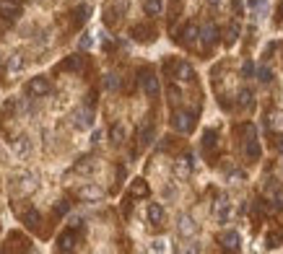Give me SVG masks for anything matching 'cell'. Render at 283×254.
<instances>
[{
    "mask_svg": "<svg viewBox=\"0 0 283 254\" xmlns=\"http://www.w3.org/2000/svg\"><path fill=\"white\" fill-rule=\"evenodd\" d=\"M78 197H81V200H86V202H99V200L104 197V190H101V187H96V184H86V187H81V190H78Z\"/></svg>",
    "mask_w": 283,
    "mask_h": 254,
    "instance_id": "cell-14",
    "label": "cell"
},
{
    "mask_svg": "<svg viewBox=\"0 0 283 254\" xmlns=\"http://www.w3.org/2000/svg\"><path fill=\"white\" fill-rule=\"evenodd\" d=\"M91 44H94V42H91V37H89V34H83V39H81V50H89Z\"/></svg>",
    "mask_w": 283,
    "mask_h": 254,
    "instance_id": "cell-41",
    "label": "cell"
},
{
    "mask_svg": "<svg viewBox=\"0 0 283 254\" xmlns=\"http://www.w3.org/2000/svg\"><path fill=\"white\" fill-rule=\"evenodd\" d=\"M120 86H122V78L117 73H107L104 76V88L107 91H120Z\"/></svg>",
    "mask_w": 283,
    "mask_h": 254,
    "instance_id": "cell-31",
    "label": "cell"
},
{
    "mask_svg": "<svg viewBox=\"0 0 283 254\" xmlns=\"http://www.w3.org/2000/svg\"><path fill=\"white\" fill-rule=\"evenodd\" d=\"M81 67H83V57L81 55H70L68 60L60 65V70H81Z\"/></svg>",
    "mask_w": 283,
    "mask_h": 254,
    "instance_id": "cell-30",
    "label": "cell"
},
{
    "mask_svg": "<svg viewBox=\"0 0 283 254\" xmlns=\"http://www.w3.org/2000/svg\"><path fill=\"white\" fill-rule=\"evenodd\" d=\"M143 13L148 18H156L164 13V0H143Z\"/></svg>",
    "mask_w": 283,
    "mask_h": 254,
    "instance_id": "cell-18",
    "label": "cell"
},
{
    "mask_svg": "<svg viewBox=\"0 0 283 254\" xmlns=\"http://www.w3.org/2000/svg\"><path fill=\"white\" fill-rule=\"evenodd\" d=\"M130 34H133V39H135V42H143V44L156 39V29H154V26H148V24H135Z\"/></svg>",
    "mask_w": 283,
    "mask_h": 254,
    "instance_id": "cell-11",
    "label": "cell"
},
{
    "mask_svg": "<svg viewBox=\"0 0 283 254\" xmlns=\"http://www.w3.org/2000/svg\"><path fill=\"white\" fill-rule=\"evenodd\" d=\"M169 99H171V101H180V99H182V94H180L177 86H169Z\"/></svg>",
    "mask_w": 283,
    "mask_h": 254,
    "instance_id": "cell-39",
    "label": "cell"
},
{
    "mask_svg": "<svg viewBox=\"0 0 283 254\" xmlns=\"http://www.w3.org/2000/svg\"><path fill=\"white\" fill-rule=\"evenodd\" d=\"M283 18V6H278V21Z\"/></svg>",
    "mask_w": 283,
    "mask_h": 254,
    "instance_id": "cell-43",
    "label": "cell"
},
{
    "mask_svg": "<svg viewBox=\"0 0 283 254\" xmlns=\"http://www.w3.org/2000/svg\"><path fill=\"white\" fill-rule=\"evenodd\" d=\"M250 6H257V0H250Z\"/></svg>",
    "mask_w": 283,
    "mask_h": 254,
    "instance_id": "cell-46",
    "label": "cell"
},
{
    "mask_svg": "<svg viewBox=\"0 0 283 254\" xmlns=\"http://www.w3.org/2000/svg\"><path fill=\"white\" fill-rule=\"evenodd\" d=\"M177 231H180L182 236H187V239H190V236L198 234V223H195L187 213H182V215L177 218Z\"/></svg>",
    "mask_w": 283,
    "mask_h": 254,
    "instance_id": "cell-13",
    "label": "cell"
},
{
    "mask_svg": "<svg viewBox=\"0 0 283 254\" xmlns=\"http://www.w3.org/2000/svg\"><path fill=\"white\" fill-rule=\"evenodd\" d=\"M151 249H154V251H166V241L164 239H156L154 244H151Z\"/></svg>",
    "mask_w": 283,
    "mask_h": 254,
    "instance_id": "cell-40",
    "label": "cell"
},
{
    "mask_svg": "<svg viewBox=\"0 0 283 254\" xmlns=\"http://www.w3.org/2000/svg\"><path fill=\"white\" fill-rule=\"evenodd\" d=\"M138 81H140V88H143V94H146L148 99H156V96H159L161 86H159V78H156V73H154V70L143 67V70L138 73Z\"/></svg>",
    "mask_w": 283,
    "mask_h": 254,
    "instance_id": "cell-2",
    "label": "cell"
},
{
    "mask_svg": "<svg viewBox=\"0 0 283 254\" xmlns=\"http://www.w3.org/2000/svg\"><path fill=\"white\" fill-rule=\"evenodd\" d=\"M278 151L283 153V137H280V140H278Z\"/></svg>",
    "mask_w": 283,
    "mask_h": 254,
    "instance_id": "cell-45",
    "label": "cell"
},
{
    "mask_svg": "<svg viewBox=\"0 0 283 254\" xmlns=\"http://www.w3.org/2000/svg\"><path fill=\"white\" fill-rule=\"evenodd\" d=\"M203 151L208 153V158H213L216 151H219V132H216L213 127H208L203 132Z\"/></svg>",
    "mask_w": 283,
    "mask_h": 254,
    "instance_id": "cell-9",
    "label": "cell"
},
{
    "mask_svg": "<svg viewBox=\"0 0 283 254\" xmlns=\"http://www.w3.org/2000/svg\"><path fill=\"white\" fill-rule=\"evenodd\" d=\"M171 127L177 130L180 135H190L195 130V112H185V109H177L171 114Z\"/></svg>",
    "mask_w": 283,
    "mask_h": 254,
    "instance_id": "cell-1",
    "label": "cell"
},
{
    "mask_svg": "<svg viewBox=\"0 0 283 254\" xmlns=\"http://www.w3.org/2000/svg\"><path fill=\"white\" fill-rule=\"evenodd\" d=\"M68 213H70V202L68 200H60L55 205V215H68Z\"/></svg>",
    "mask_w": 283,
    "mask_h": 254,
    "instance_id": "cell-37",
    "label": "cell"
},
{
    "mask_svg": "<svg viewBox=\"0 0 283 254\" xmlns=\"http://www.w3.org/2000/svg\"><path fill=\"white\" fill-rule=\"evenodd\" d=\"M236 106H239V109H252V106H255V94H252V88H242V91H239Z\"/></svg>",
    "mask_w": 283,
    "mask_h": 254,
    "instance_id": "cell-22",
    "label": "cell"
},
{
    "mask_svg": "<svg viewBox=\"0 0 283 254\" xmlns=\"http://www.w3.org/2000/svg\"><path fill=\"white\" fill-rule=\"evenodd\" d=\"M268 120H270L268 125H270L273 130H283V112H270Z\"/></svg>",
    "mask_w": 283,
    "mask_h": 254,
    "instance_id": "cell-35",
    "label": "cell"
},
{
    "mask_svg": "<svg viewBox=\"0 0 283 254\" xmlns=\"http://www.w3.org/2000/svg\"><path fill=\"white\" fill-rule=\"evenodd\" d=\"M52 91V86H50V81L45 78V76H34L29 83H26V94L29 96H47Z\"/></svg>",
    "mask_w": 283,
    "mask_h": 254,
    "instance_id": "cell-4",
    "label": "cell"
},
{
    "mask_svg": "<svg viewBox=\"0 0 283 254\" xmlns=\"http://www.w3.org/2000/svg\"><path fill=\"white\" fill-rule=\"evenodd\" d=\"M255 76H257L260 83H270V81H273V70H270L268 65H260L257 70H255Z\"/></svg>",
    "mask_w": 283,
    "mask_h": 254,
    "instance_id": "cell-32",
    "label": "cell"
},
{
    "mask_svg": "<svg viewBox=\"0 0 283 254\" xmlns=\"http://www.w3.org/2000/svg\"><path fill=\"white\" fill-rule=\"evenodd\" d=\"M21 67H24V60H21V55H13V57L8 60V70H11V73H18Z\"/></svg>",
    "mask_w": 283,
    "mask_h": 254,
    "instance_id": "cell-36",
    "label": "cell"
},
{
    "mask_svg": "<svg viewBox=\"0 0 283 254\" xmlns=\"http://www.w3.org/2000/svg\"><path fill=\"white\" fill-rule=\"evenodd\" d=\"M252 76H255V65L247 60V62L242 65V78H252Z\"/></svg>",
    "mask_w": 283,
    "mask_h": 254,
    "instance_id": "cell-38",
    "label": "cell"
},
{
    "mask_svg": "<svg viewBox=\"0 0 283 254\" xmlns=\"http://www.w3.org/2000/svg\"><path fill=\"white\" fill-rule=\"evenodd\" d=\"M180 42L185 44V47H192V44L198 42V26H195V24H187V26L180 31Z\"/></svg>",
    "mask_w": 283,
    "mask_h": 254,
    "instance_id": "cell-19",
    "label": "cell"
},
{
    "mask_svg": "<svg viewBox=\"0 0 283 254\" xmlns=\"http://www.w3.org/2000/svg\"><path fill=\"white\" fill-rule=\"evenodd\" d=\"M18 187H21V192H24V195H31L37 190V176L34 174H24V176L18 179Z\"/></svg>",
    "mask_w": 283,
    "mask_h": 254,
    "instance_id": "cell-27",
    "label": "cell"
},
{
    "mask_svg": "<svg viewBox=\"0 0 283 254\" xmlns=\"http://www.w3.org/2000/svg\"><path fill=\"white\" fill-rule=\"evenodd\" d=\"M112 143H115V146H122V143H125V125H122V122H117V125L112 127Z\"/></svg>",
    "mask_w": 283,
    "mask_h": 254,
    "instance_id": "cell-33",
    "label": "cell"
},
{
    "mask_svg": "<svg viewBox=\"0 0 283 254\" xmlns=\"http://www.w3.org/2000/svg\"><path fill=\"white\" fill-rule=\"evenodd\" d=\"M166 73L171 78L182 81V83H192L195 81V70L190 67V62H166Z\"/></svg>",
    "mask_w": 283,
    "mask_h": 254,
    "instance_id": "cell-3",
    "label": "cell"
},
{
    "mask_svg": "<svg viewBox=\"0 0 283 254\" xmlns=\"http://www.w3.org/2000/svg\"><path fill=\"white\" fill-rule=\"evenodd\" d=\"M236 39H239V21L234 18V21H231V24L226 26V31H224V42H226V44H229V47H231V44H234Z\"/></svg>",
    "mask_w": 283,
    "mask_h": 254,
    "instance_id": "cell-29",
    "label": "cell"
},
{
    "mask_svg": "<svg viewBox=\"0 0 283 254\" xmlns=\"http://www.w3.org/2000/svg\"><path fill=\"white\" fill-rule=\"evenodd\" d=\"M208 3H210V6H221V0H208Z\"/></svg>",
    "mask_w": 283,
    "mask_h": 254,
    "instance_id": "cell-44",
    "label": "cell"
},
{
    "mask_svg": "<svg viewBox=\"0 0 283 254\" xmlns=\"http://www.w3.org/2000/svg\"><path fill=\"white\" fill-rule=\"evenodd\" d=\"M219 244L226 251H239L242 249V236H239V231H224V234L219 236Z\"/></svg>",
    "mask_w": 283,
    "mask_h": 254,
    "instance_id": "cell-7",
    "label": "cell"
},
{
    "mask_svg": "<svg viewBox=\"0 0 283 254\" xmlns=\"http://www.w3.org/2000/svg\"><path fill=\"white\" fill-rule=\"evenodd\" d=\"M73 120H76V127H78V130H89V127L94 125V112H91V106H81V109L73 114Z\"/></svg>",
    "mask_w": 283,
    "mask_h": 254,
    "instance_id": "cell-10",
    "label": "cell"
},
{
    "mask_svg": "<svg viewBox=\"0 0 283 254\" xmlns=\"http://www.w3.org/2000/svg\"><path fill=\"white\" fill-rule=\"evenodd\" d=\"M73 246H76V234H73V228L57 236V249H60V251H73Z\"/></svg>",
    "mask_w": 283,
    "mask_h": 254,
    "instance_id": "cell-20",
    "label": "cell"
},
{
    "mask_svg": "<svg viewBox=\"0 0 283 254\" xmlns=\"http://www.w3.org/2000/svg\"><path fill=\"white\" fill-rule=\"evenodd\" d=\"M13 153H16L18 158H24V156L31 153V140H29L26 135H18L16 140H13Z\"/></svg>",
    "mask_w": 283,
    "mask_h": 254,
    "instance_id": "cell-17",
    "label": "cell"
},
{
    "mask_svg": "<svg viewBox=\"0 0 283 254\" xmlns=\"http://www.w3.org/2000/svg\"><path fill=\"white\" fill-rule=\"evenodd\" d=\"M265 244H268V249H278L280 244H283V226H275L270 234H268V239H265Z\"/></svg>",
    "mask_w": 283,
    "mask_h": 254,
    "instance_id": "cell-26",
    "label": "cell"
},
{
    "mask_svg": "<svg viewBox=\"0 0 283 254\" xmlns=\"http://www.w3.org/2000/svg\"><path fill=\"white\" fill-rule=\"evenodd\" d=\"M21 16V6L18 0H0V18L6 21H16Z\"/></svg>",
    "mask_w": 283,
    "mask_h": 254,
    "instance_id": "cell-8",
    "label": "cell"
},
{
    "mask_svg": "<svg viewBox=\"0 0 283 254\" xmlns=\"http://www.w3.org/2000/svg\"><path fill=\"white\" fill-rule=\"evenodd\" d=\"M122 11H125V0H117V6L110 3L104 11V24L107 26H117L120 24V18H122Z\"/></svg>",
    "mask_w": 283,
    "mask_h": 254,
    "instance_id": "cell-6",
    "label": "cell"
},
{
    "mask_svg": "<svg viewBox=\"0 0 283 254\" xmlns=\"http://www.w3.org/2000/svg\"><path fill=\"white\" fill-rule=\"evenodd\" d=\"M68 226H70V228H81V218H78V215H70Z\"/></svg>",
    "mask_w": 283,
    "mask_h": 254,
    "instance_id": "cell-42",
    "label": "cell"
},
{
    "mask_svg": "<svg viewBox=\"0 0 283 254\" xmlns=\"http://www.w3.org/2000/svg\"><path fill=\"white\" fill-rule=\"evenodd\" d=\"M198 37H200V42L205 44V47H213V44L219 42L221 34H219V26H216L213 21H205V24L198 29Z\"/></svg>",
    "mask_w": 283,
    "mask_h": 254,
    "instance_id": "cell-5",
    "label": "cell"
},
{
    "mask_svg": "<svg viewBox=\"0 0 283 254\" xmlns=\"http://www.w3.org/2000/svg\"><path fill=\"white\" fill-rule=\"evenodd\" d=\"M130 197H135V200L148 197V182L146 179H135L133 184H130Z\"/></svg>",
    "mask_w": 283,
    "mask_h": 254,
    "instance_id": "cell-23",
    "label": "cell"
},
{
    "mask_svg": "<svg viewBox=\"0 0 283 254\" xmlns=\"http://www.w3.org/2000/svg\"><path fill=\"white\" fill-rule=\"evenodd\" d=\"M21 221H24V226L26 228H31V231H37L39 228V223H42V213L39 210H34V207H29V210L21 215Z\"/></svg>",
    "mask_w": 283,
    "mask_h": 254,
    "instance_id": "cell-21",
    "label": "cell"
},
{
    "mask_svg": "<svg viewBox=\"0 0 283 254\" xmlns=\"http://www.w3.org/2000/svg\"><path fill=\"white\" fill-rule=\"evenodd\" d=\"M270 207H273V210H280V213H283V190H273V195H270Z\"/></svg>",
    "mask_w": 283,
    "mask_h": 254,
    "instance_id": "cell-34",
    "label": "cell"
},
{
    "mask_svg": "<svg viewBox=\"0 0 283 254\" xmlns=\"http://www.w3.org/2000/svg\"><path fill=\"white\" fill-rule=\"evenodd\" d=\"M154 125H143L140 127V132H138V140H140V148H146V146H151L154 143Z\"/></svg>",
    "mask_w": 283,
    "mask_h": 254,
    "instance_id": "cell-28",
    "label": "cell"
},
{
    "mask_svg": "<svg viewBox=\"0 0 283 254\" xmlns=\"http://www.w3.org/2000/svg\"><path fill=\"white\" fill-rule=\"evenodd\" d=\"M89 16H91V6H86V3L78 6V8L73 11V24H76V26H83L86 21H89Z\"/></svg>",
    "mask_w": 283,
    "mask_h": 254,
    "instance_id": "cell-25",
    "label": "cell"
},
{
    "mask_svg": "<svg viewBox=\"0 0 283 254\" xmlns=\"http://www.w3.org/2000/svg\"><path fill=\"white\" fill-rule=\"evenodd\" d=\"M146 215H148V223H151V226H164V218H166L164 207H161L159 202H151L148 210H146Z\"/></svg>",
    "mask_w": 283,
    "mask_h": 254,
    "instance_id": "cell-15",
    "label": "cell"
},
{
    "mask_svg": "<svg viewBox=\"0 0 283 254\" xmlns=\"http://www.w3.org/2000/svg\"><path fill=\"white\" fill-rule=\"evenodd\" d=\"M229 205H231V202H229L226 195H221L219 202H216V215H219V223H226V221H229V213H231Z\"/></svg>",
    "mask_w": 283,
    "mask_h": 254,
    "instance_id": "cell-24",
    "label": "cell"
},
{
    "mask_svg": "<svg viewBox=\"0 0 283 254\" xmlns=\"http://www.w3.org/2000/svg\"><path fill=\"white\" fill-rule=\"evenodd\" d=\"M244 156L250 161H260V156H263V146H260L257 135H247V140H244Z\"/></svg>",
    "mask_w": 283,
    "mask_h": 254,
    "instance_id": "cell-12",
    "label": "cell"
},
{
    "mask_svg": "<svg viewBox=\"0 0 283 254\" xmlns=\"http://www.w3.org/2000/svg\"><path fill=\"white\" fill-rule=\"evenodd\" d=\"M174 174H177L180 179H187L192 174V156L185 153L182 158H177V164H174Z\"/></svg>",
    "mask_w": 283,
    "mask_h": 254,
    "instance_id": "cell-16",
    "label": "cell"
}]
</instances>
